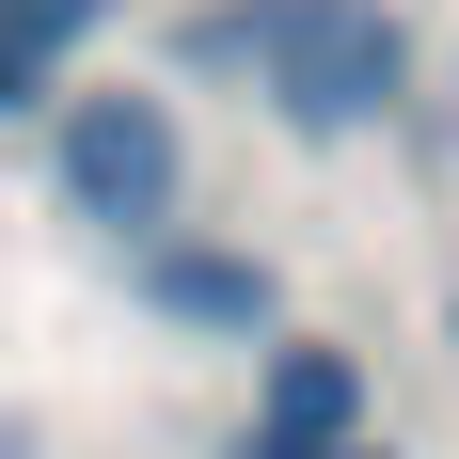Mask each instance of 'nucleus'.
I'll return each instance as SVG.
<instances>
[{
    "instance_id": "f257e3e1",
    "label": "nucleus",
    "mask_w": 459,
    "mask_h": 459,
    "mask_svg": "<svg viewBox=\"0 0 459 459\" xmlns=\"http://www.w3.org/2000/svg\"><path fill=\"white\" fill-rule=\"evenodd\" d=\"M206 48L254 64V95H270L285 127H365L412 80V48H396L380 0H238V16H206Z\"/></svg>"
},
{
    "instance_id": "f03ea898",
    "label": "nucleus",
    "mask_w": 459,
    "mask_h": 459,
    "mask_svg": "<svg viewBox=\"0 0 459 459\" xmlns=\"http://www.w3.org/2000/svg\"><path fill=\"white\" fill-rule=\"evenodd\" d=\"M175 190H190V143H175L159 95H80V111H64V206H80V222L159 238Z\"/></svg>"
},
{
    "instance_id": "7ed1b4c3",
    "label": "nucleus",
    "mask_w": 459,
    "mask_h": 459,
    "mask_svg": "<svg viewBox=\"0 0 459 459\" xmlns=\"http://www.w3.org/2000/svg\"><path fill=\"white\" fill-rule=\"evenodd\" d=\"M349 412H365L349 349H285L270 396H254V459H285V444H349Z\"/></svg>"
},
{
    "instance_id": "20e7f679",
    "label": "nucleus",
    "mask_w": 459,
    "mask_h": 459,
    "mask_svg": "<svg viewBox=\"0 0 459 459\" xmlns=\"http://www.w3.org/2000/svg\"><path fill=\"white\" fill-rule=\"evenodd\" d=\"M95 32V0H0V111L16 95H48V64Z\"/></svg>"
},
{
    "instance_id": "39448f33",
    "label": "nucleus",
    "mask_w": 459,
    "mask_h": 459,
    "mask_svg": "<svg viewBox=\"0 0 459 459\" xmlns=\"http://www.w3.org/2000/svg\"><path fill=\"white\" fill-rule=\"evenodd\" d=\"M159 301H175V317H238V333L270 317V285L238 270V254H159Z\"/></svg>"
},
{
    "instance_id": "423d86ee",
    "label": "nucleus",
    "mask_w": 459,
    "mask_h": 459,
    "mask_svg": "<svg viewBox=\"0 0 459 459\" xmlns=\"http://www.w3.org/2000/svg\"><path fill=\"white\" fill-rule=\"evenodd\" d=\"M285 459H380V444H285Z\"/></svg>"
}]
</instances>
